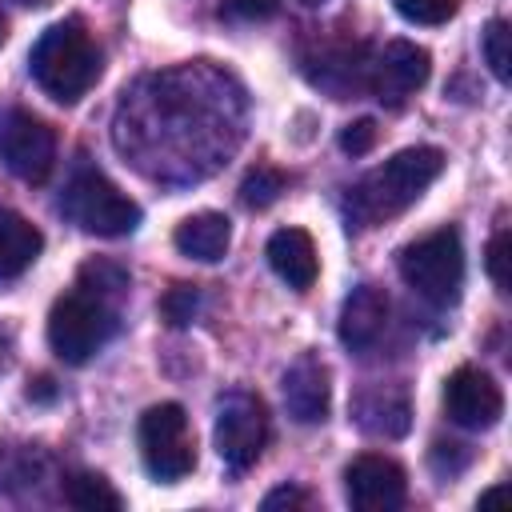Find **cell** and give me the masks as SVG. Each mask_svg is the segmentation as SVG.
<instances>
[{"label": "cell", "instance_id": "6da1fadb", "mask_svg": "<svg viewBox=\"0 0 512 512\" xmlns=\"http://www.w3.org/2000/svg\"><path fill=\"white\" fill-rule=\"evenodd\" d=\"M440 168H444L440 148H432V144L400 148L396 156H388L380 168H372L364 180L352 184L348 220L356 228H372L388 216H400L408 204H416L424 196V188L440 176Z\"/></svg>", "mask_w": 512, "mask_h": 512}, {"label": "cell", "instance_id": "7a4b0ae2", "mask_svg": "<svg viewBox=\"0 0 512 512\" xmlns=\"http://www.w3.org/2000/svg\"><path fill=\"white\" fill-rule=\"evenodd\" d=\"M32 80L60 104H76L100 76V48L80 20H60L40 32L28 52Z\"/></svg>", "mask_w": 512, "mask_h": 512}, {"label": "cell", "instance_id": "3957f363", "mask_svg": "<svg viewBox=\"0 0 512 512\" xmlns=\"http://www.w3.org/2000/svg\"><path fill=\"white\" fill-rule=\"evenodd\" d=\"M400 276L404 284L436 308L460 300L464 288V244L456 228H436L400 248Z\"/></svg>", "mask_w": 512, "mask_h": 512}, {"label": "cell", "instance_id": "277c9868", "mask_svg": "<svg viewBox=\"0 0 512 512\" xmlns=\"http://www.w3.org/2000/svg\"><path fill=\"white\" fill-rule=\"evenodd\" d=\"M116 332V308L88 296L84 288L64 292L48 312V344L64 364L92 360Z\"/></svg>", "mask_w": 512, "mask_h": 512}, {"label": "cell", "instance_id": "5b68a950", "mask_svg": "<svg viewBox=\"0 0 512 512\" xmlns=\"http://www.w3.org/2000/svg\"><path fill=\"white\" fill-rule=\"evenodd\" d=\"M60 208L76 228L92 236H128L140 224V204L124 196L104 172H92V168L72 176Z\"/></svg>", "mask_w": 512, "mask_h": 512}, {"label": "cell", "instance_id": "8992f818", "mask_svg": "<svg viewBox=\"0 0 512 512\" xmlns=\"http://www.w3.org/2000/svg\"><path fill=\"white\" fill-rule=\"evenodd\" d=\"M140 456H144V468L160 480V484H172V480H184L192 468H196V436L188 428V416L176 400H164V404H152L144 416H140Z\"/></svg>", "mask_w": 512, "mask_h": 512}, {"label": "cell", "instance_id": "52a82bcc", "mask_svg": "<svg viewBox=\"0 0 512 512\" xmlns=\"http://www.w3.org/2000/svg\"><path fill=\"white\" fill-rule=\"evenodd\" d=\"M212 440L216 452L228 468L244 472L260 460L264 444H268V412L264 400L252 392H224L216 400V424H212Z\"/></svg>", "mask_w": 512, "mask_h": 512}, {"label": "cell", "instance_id": "ba28073f", "mask_svg": "<svg viewBox=\"0 0 512 512\" xmlns=\"http://www.w3.org/2000/svg\"><path fill=\"white\" fill-rule=\"evenodd\" d=\"M52 160H56V132L24 108H4L0 112V164L20 180L40 184L52 172Z\"/></svg>", "mask_w": 512, "mask_h": 512}, {"label": "cell", "instance_id": "9c48e42d", "mask_svg": "<svg viewBox=\"0 0 512 512\" xmlns=\"http://www.w3.org/2000/svg\"><path fill=\"white\" fill-rule=\"evenodd\" d=\"M444 412L452 424L468 432H484L496 428V420L504 416V392L484 368L464 364L444 380Z\"/></svg>", "mask_w": 512, "mask_h": 512}, {"label": "cell", "instance_id": "30bf717a", "mask_svg": "<svg viewBox=\"0 0 512 512\" xmlns=\"http://www.w3.org/2000/svg\"><path fill=\"white\" fill-rule=\"evenodd\" d=\"M344 496L356 512H392L408 496V476L396 460L364 452L344 468Z\"/></svg>", "mask_w": 512, "mask_h": 512}, {"label": "cell", "instance_id": "8fae6325", "mask_svg": "<svg viewBox=\"0 0 512 512\" xmlns=\"http://www.w3.org/2000/svg\"><path fill=\"white\" fill-rule=\"evenodd\" d=\"M428 72H432V56L420 48V44H412V40H392L384 52H380V60L372 64V92L380 96V100H388V104H400L404 96H412L416 88H424V80H428Z\"/></svg>", "mask_w": 512, "mask_h": 512}, {"label": "cell", "instance_id": "7c38bea8", "mask_svg": "<svg viewBox=\"0 0 512 512\" xmlns=\"http://www.w3.org/2000/svg\"><path fill=\"white\" fill-rule=\"evenodd\" d=\"M284 404H288V416L300 420V424H320L328 416L332 376H328V364L316 352H304V356H296L288 364V372H284Z\"/></svg>", "mask_w": 512, "mask_h": 512}, {"label": "cell", "instance_id": "4fadbf2b", "mask_svg": "<svg viewBox=\"0 0 512 512\" xmlns=\"http://www.w3.org/2000/svg\"><path fill=\"white\" fill-rule=\"evenodd\" d=\"M384 324H388V296L376 284H360L344 296L336 332L348 352H368L384 336Z\"/></svg>", "mask_w": 512, "mask_h": 512}, {"label": "cell", "instance_id": "5bb4252c", "mask_svg": "<svg viewBox=\"0 0 512 512\" xmlns=\"http://www.w3.org/2000/svg\"><path fill=\"white\" fill-rule=\"evenodd\" d=\"M264 256H268L272 272H276L288 288L308 292V288L316 284V272H320V264H316V244H312V236H308L304 228H280V232H272Z\"/></svg>", "mask_w": 512, "mask_h": 512}, {"label": "cell", "instance_id": "9a60e30c", "mask_svg": "<svg viewBox=\"0 0 512 512\" xmlns=\"http://www.w3.org/2000/svg\"><path fill=\"white\" fill-rule=\"evenodd\" d=\"M352 416L364 432L372 436H384V440H396L408 432L412 424V408H408V396L400 388H364L356 400H352Z\"/></svg>", "mask_w": 512, "mask_h": 512}, {"label": "cell", "instance_id": "2e32d148", "mask_svg": "<svg viewBox=\"0 0 512 512\" xmlns=\"http://www.w3.org/2000/svg\"><path fill=\"white\" fill-rule=\"evenodd\" d=\"M172 244L188 260L216 264V260H224V252L232 244V224H228L224 212H196V216H188V220L176 224Z\"/></svg>", "mask_w": 512, "mask_h": 512}, {"label": "cell", "instance_id": "e0dca14e", "mask_svg": "<svg viewBox=\"0 0 512 512\" xmlns=\"http://www.w3.org/2000/svg\"><path fill=\"white\" fill-rule=\"evenodd\" d=\"M40 248H44L40 228L32 220H24L20 212L0 204V280H12L24 268H32Z\"/></svg>", "mask_w": 512, "mask_h": 512}, {"label": "cell", "instance_id": "ac0fdd59", "mask_svg": "<svg viewBox=\"0 0 512 512\" xmlns=\"http://www.w3.org/2000/svg\"><path fill=\"white\" fill-rule=\"evenodd\" d=\"M64 500L72 508H80V512H120L124 508L120 492L96 472H72L64 480Z\"/></svg>", "mask_w": 512, "mask_h": 512}, {"label": "cell", "instance_id": "d6986e66", "mask_svg": "<svg viewBox=\"0 0 512 512\" xmlns=\"http://www.w3.org/2000/svg\"><path fill=\"white\" fill-rule=\"evenodd\" d=\"M76 288H84L88 296H96L104 304H116L128 292V272L116 260H88L76 276Z\"/></svg>", "mask_w": 512, "mask_h": 512}, {"label": "cell", "instance_id": "ffe728a7", "mask_svg": "<svg viewBox=\"0 0 512 512\" xmlns=\"http://www.w3.org/2000/svg\"><path fill=\"white\" fill-rule=\"evenodd\" d=\"M480 52L492 68V76L500 84L512 80V32H508V20H488L484 36H480Z\"/></svg>", "mask_w": 512, "mask_h": 512}, {"label": "cell", "instance_id": "44dd1931", "mask_svg": "<svg viewBox=\"0 0 512 512\" xmlns=\"http://www.w3.org/2000/svg\"><path fill=\"white\" fill-rule=\"evenodd\" d=\"M288 188V180H284V172H276V168H252L244 180H240V200L248 204V208H268V204H276L280 200V192Z\"/></svg>", "mask_w": 512, "mask_h": 512}, {"label": "cell", "instance_id": "7402d4cb", "mask_svg": "<svg viewBox=\"0 0 512 512\" xmlns=\"http://www.w3.org/2000/svg\"><path fill=\"white\" fill-rule=\"evenodd\" d=\"M196 308H200V288H196V284H172V288L164 292V300H160V316H164L172 328L192 324Z\"/></svg>", "mask_w": 512, "mask_h": 512}, {"label": "cell", "instance_id": "603a6c76", "mask_svg": "<svg viewBox=\"0 0 512 512\" xmlns=\"http://www.w3.org/2000/svg\"><path fill=\"white\" fill-rule=\"evenodd\" d=\"M392 4L412 24H444L456 16V0H392Z\"/></svg>", "mask_w": 512, "mask_h": 512}, {"label": "cell", "instance_id": "cb8c5ba5", "mask_svg": "<svg viewBox=\"0 0 512 512\" xmlns=\"http://www.w3.org/2000/svg\"><path fill=\"white\" fill-rule=\"evenodd\" d=\"M484 268L500 292H508V228H496V236L484 248Z\"/></svg>", "mask_w": 512, "mask_h": 512}, {"label": "cell", "instance_id": "d4e9b609", "mask_svg": "<svg viewBox=\"0 0 512 512\" xmlns=\"http://www.w3.org/2000/svg\"><path fill=\"white\" fill-rule=\"evenodd\" d=\"M372 144H376V124L372 120H352V124L340 128V148L348 156H364Z\"/></svg>", "mask_w": 512, "mask_h": 512}, {"label": "cell", "instance_id": "484cf974", "mask_svg": "<svg viewBox=\"0 0 512 512\" xmlns=\"http://www.w3.org/2000/svg\"><path fill=\"white\" fill-rule=\"evenodd\" d=\"M312 504V496L304 492V488H296V484H280V488H272L268 496H264V512H276V508H308Z\"/></svg>", "mask_w": 512, "mask_h": 512}, {"label": "cell", "instance_id": "4316f807", "mask_svg": "<svg viewBox=\"0 0 512 512\" xmlns=\"http://www.w3.org/2000/svg\"><path fill=\"white\" fill-rule=\"evenodd\" d=\"M224 8L236 20H268V16H276L280 0H224Z\"/></svg>", "mask_w": 512, "mask_h": 512}, {"label": "cell", "instance_id": "83f0119b", "mask_svg": "<svg viewBox=\"0 0 512 512\" xmlns=\"http://www.w3.org/2000/svg\"><path fill=\"white\" fill-rule=\"evenodd\" d=\"M52 396H56V388H52L48 376H40L36 384H28V400H52Z\"/></svg>", "mask_w": 512, "mask_h": 512}, {"label": "cell", "instance_id": "f1b7e54d", "mask_svg": "<svg viewBox=\"0 0 512 512\" xmlns=\"http://www.w3.org/2000/svg\"><path fill=\"white\" fill-rule=\"evenodd\" d=\"M504 492H508V484H492V488H488V492H480V500H476V504H480V508H484V504H492V500H500V496H504Z\"/></svg>", "mask_w": 512, "mask_h": 512}, {"label": "cell", "instance_id": "f546056e", "mask_svg": "<svg viewBox=\"0 0 512 512\" xmlns=\"http://www.w3.org/2000/svg\"><path fill=\"white\" fill-rule=\"evenodd\" d=\"M8 364V336H0V368Z\"/></svg>", "mask_w": 512, "mask_h": 512}, {"label": "cell", "instance_id": "4dcf8cb0", "mask_svg": "<svg viewBox=\"0 0 512 512\" xmlns=\"http://www.w3.org/2000/svg\"><path fill=\"white\" fill-rule=\"evenodd\" d=\"M4 36H8V24H4V16H0V44H4Z\"/></svg>", "mask_w": 512, "mask_h": 512}, {"label": "cell", "instance_id": "1f68e13d", "mask_svg": "<svg viewBox=\"0 0 512 512\" xmlns=\"http://www.w3.org/2000/svg\"><path fill=\"white\" fill-rule=\"evenodd\" d=\"M16 4H40V0H16Z\"/></svg>", "mask_w": 512, "mask_h": 512}, {"label": "cell", "instance_id": "d6a6232c", "mask_svg": "<svg viewBox=\"0 0 512 512\" xmlns=\"http://www.w3.org/2000/svg\"><path fill=\"white\" fill-rule=\"evenodd\" d=\"M308 4H320V0H308Z\"/></svg>", "mask_w": 512, "mask_h": 512}]
</instances>
